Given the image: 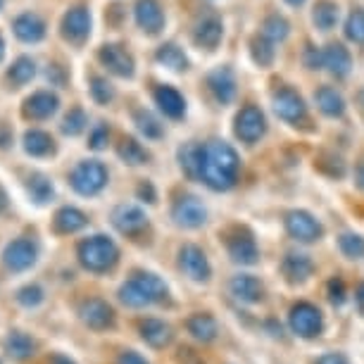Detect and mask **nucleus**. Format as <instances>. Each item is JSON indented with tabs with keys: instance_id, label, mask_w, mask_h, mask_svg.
I'll list each match as a JSON object with an SVG mask.
<instances>
[{
	"instance_id": "12",
	"label": "nucleus",
	"mask_w": 364,
	"mask_h": 364,
	"mask_svg": "<svg viewBox=\"0 0 364 364\" xmlns=\"http://www.w3.org/2000/svg\"><path fill=\"white\" fill-rule=\"evenodd\" d=\"M112 224L124 236H136V233H141L148 226V215L139 205H119L112 212Z\"/></svg>"
},
{
	"instance_id": "27",
	"label": "nucleus",
	"mask_w": 364,
	"mask_h": 364,
	"mask_svg": "<svg viewBox=\"0 0 364 364\" xmlns=\"http://www.w3.org/2000/svg\"><path fill=\"white\" fill-rule=\"evenodd\" d=\"M141 336L150 348H164L171 343V328L160 319H146L141 324Z\"/></svg>"
},
{
	"instance_id": "44",
	"label": "nucleus",
	"mask_w": 364,
	"mask_h": 364,
	"mask_svg": "<svg viewBox=\"0 0 364 364\" xmlns=\"http://www.w3.org/2000/svg\"><path fill=\"white\" fill-rule=\"evenodd\" d=\"M43 288L36 286V284H31V286H24L22 291L17 293V302L22 307H26V310H33V307H38L41 302H43Z\"/></svg>"
},
{
	"instance_id": "47",
	"label": "nucleus",
	"mask_w": 364,
	"mask_h": 364,
	"mask_svg": "<svg viewBox=\"0 0 364 364\" xmlns=\"http://www.w3.org/2000/svg\"><path fill=\"white\" fill-rule=\"evenodd\" d=\"M107 139H109L107 127H95L93 134H91V141H88V146H91L93 150H100V148H105Z\"/></svg>"
},
{
	"instance_id": "20",
	"label": "nucleus",
	"mask_w": 364,
	"mask_h": 364,
	"mask_svg": "<svg viewBox=\"0 0 364 364\" xmlns=\"http://www.w3.org/2000/svg\"><path fill=\"white\" fill-rule=\"evenodd\" d=\"M231 293H233V298H238L240 302L255 305V302L262 300L264 288L259 284V279H255L252 274H238V277L231 279Z\"/></svg>"
},
{
	"instance_id": "24",
	"label": "nucleus",
	"mask_w": 364,
	"mask_h": 364,
	"mask_svg": "<svg viewBox=\"0 0 364 364\" xmlns=\"http://www.w3.org/2000/svg\"><path fill=\"white\" fill-rule=\"evenodd\" d=\"M281 269H284L286 279L293 281V284H300V281L310 279L312 272H314V264L312 259L307 255H302V252H288L284 264H281Z\"/></svg>"
},
{
	"instance_id": "15",
	"label": "nucleus",
	"mask_w": 364,
	"mask_h": 364,
	"mask_svg": "<svg viewBox=\"0 0 364 364\" xmlns=\"http://www.w3.org/2000/svg\"><path fill=\"white\" fill-rule=\"evenodd\" d=\"M91 33V12L86 8H74L63 19V36L72 43H81Z\"/></svg>"
},
{
	"instance_id": "29",
	"label": "nucleus",
	"mask_w": 364,
	"mask_h": 364,
	"mask_svg": "<svg viewBox=\"0 0 364 364\" xmlns=\"http://www.w3.org/2000/svg\"><path fill=\"white\" fill-rule=\"evenodd\" d=\"M338 3H333V0H317L312 12V22L319 31H331L338 24Z\"/></svg>"
},
{
	"instance_id": "4",
	"label": "nucleus",
	"mask_w": 364,
	"mask_h": 364,
	"mask_svg": "<svg viewBox=\"0 0 364 364\" xmlns=\"http://www.w3.org/2000/svg\"><path fill=\"white\" fill-rule=\"evenodd\" d=\"M171 219L181 229H200L208 222V208L200 198L196 196H181L171 208Z\"/></svg>"
},
{
	"instance_id": "50",
	"label": "nucleus",
	"mask_w": 364,
	"mask_h": 364,
	"mask_svg": "<svg viewBox=\"0 0 364 364\" xmlns=\"http://www.w3.org/2000/svg\"><path fill=\"white\" fill-rule=\"evenodd\" d=\"M317 364H348V357L341 353H326L324 357H319Z\"/></svg>"
},
{
	"instance_id": "1",
	"label": "nucleus",
	"mask_w": 364,
	"mask_h": 364,
	"mask_svg": "<svg viewBox=\"0 0 364 364\" xmlns=\"http://www.w3.org/2000/svg\"><path fill=\"white\" fill-rule=\"evenodd\" d=\"M240 160L229 143L210 141L198 153V178L212 191H229L238 178Z\"/></svg>"
},
{
	"instance_id": "11",
	"label": "nucleus",
	"mask_w": 364,
	"mask_h": 364,
	"mask_svg": "<svg viewBox=\"0 0 364 364\" xmlns=\"http://www.w3.org/2000/svg\"><path fill=\"white\" fill-rule=\"evenodd\" d=\"M226 250H229V257L236 264H255L259 257L255 238L245 229H236L226 238Z\"/></svg>"
},
{
	"instance_id": "2",
	"label": "nucleus",
	"mask_w": 364,
	"mask_h": 364,
	"mask_svg": "<svg viewBox=\"0 0 364 364\" xmlns=\"http://www.w3.org/2000/svg\"><path fill=\"white\" fill-rule=\"evenodd\" d=\"M119 259V248L114 245V240L107 236H93L79 243V262L86 267L88 272L102 274L112 269Z\"/></svg>"
},
{
	"instance_id": "5",
	"label": "nucleus",
	"mask_w": 364,
	"mask_h": 364,
	"mask_svg": "<svg viewBox=\"0 0 364 364\" xmlns=\"http://www.w3.org/2000/svg\"><path fill=\"white\" fill-rule=\"evenodd\" d=\"M286 231L291 233V238L300 240V243H314L321 238L324 226L319 224V219L310 215L305 210H293L286 215Z\"/></svg>"
},
{
	"instance_id": "37",
	"label": "nucleus",
	"mask_w": 364,
	"mask_h": 364,
	"mask_svg": "<svg viewBox=\"0 0 364 364\" xmlns=\"http://www.w3.org/2000/svg\"><path fill=\"white\" fill-rule=\"evenodd\" d=\"M36 77V63H33L31 58H17L15 60V65H12V70H10V79H12V84H17V86H24V84H29V81Z\"/></svg>"
},
{
	"instance_id": "21",
	"label": "nucleus",
	"mask_w": 364,
	"mask_h": 364,
	"mask_svg": "<svg viewBox=\"0 0 364 364\" xmlns=\"http://www.w3.org/2000/svg\"><path fill=\"white\" fill-rule=\"evenodd\" d=\"M58 95L50 91H38L33 93L31 98H26L24 102V114L31 117V119H48L50 114L58 112Z\"/></svg>"
},
{
	"instance_id": "17",
	"label": "nucleus",
	"mask_w": 364,
	"mask_h": 364,
	"mask_svg": "<svg viewBox=\"0 0 364 364\" xmlns=\"http://www.w3.org/2000/svg\"><path fill=\"white\" fill-rule=\"evenodd\" d=\"M321 58H324V67L336 79L348 77L350 70H353V58H350V50L343 43H328L321 50Z\"/></svg>"
},
{
	"instance_id": "51",
	"label": "nucleus",
	"mask_w": 364,
	"mask_h": 364,
	"mask_svg": "<svg viewBox=\"0 0 364 364\" xmlns=\"http://www.w3.org/2000/svg\"><path fill=\"white\" fill-rule=\"evenodd\" d=\"M139 198H143L146 203H155V191H153V186H150L148 181H143L139 186Z\"/></svg>"
},
{
	"instance_id": "31",
	"label": "nucleus",
	"mask_w": 364,
	"mask_h": 364,
	"mask_svg": "<svg viewBox=\"0 0 364 364\" xmlns=\"http://www.w3.org/2000/svg\"><path fill=\"white\" fill-rule=\"evenodd\" d=\"M5 350H8L12 360H29L33 350H36V343L31 341V336H26L22 331H12L8 336V341H5Z\"/></svg>"
},
{
	"instance_id": "45",
	"label": "nucleus",
	"mask_w": 364,
	"mask_h": 364,
	"mask_svg": "<svg viewBox=\"0 0 364 364\" xmlns=\"http://www.w3.org/2000/svg\"><path fill=\"white\" fill-rule=\"evenodd\" d=\"M91 95H93L95 102H100V105H107V102L114 98V91H112V86H109L107 79L93 77L91 79Z\"/></svg>"
},
{
	"instance_id": "22",
	"label": "nucleus",
	"mask_w": 364,
	"mask_h": 364,
	"mask_svg": "<svg viewBox=\"0 0 364 364\" xmlns=\"http://www.w3.org/2000/svg\"><path fill=\"white\" fill-rule=\"evenodd\" d=\"M155 102L169 119H181L183 112H186V100H183V95L171 86H157Z\"/></svg>"
},
{
	"instance_id": "43",
	"label": "nucleus",
	"mask_w": 364,
	"mask_h": 364,
	"mask_svg": "<svg viewBox=\"0 0 364 364\" xmlns=\"http://www.w3.org/2000/svg\"><path fill=\"white\" fill-rule=\"evenodd\" d=\"M346 36L355 43H364V10L350 12V17L346 19Z\"/></svg>"
},
{
	"instance_id": "28",
	"label": "nucleus",
	"mask_w": 364,
	"mask_h": 364,
	"mask_svg": "<svg viewBox=\"0 0 364 364\" xmlns=\"http://www.w3.org/2000/svg\"><path fill=\"white\" fill-rule=\"evenodd\" d=\"M314 100H317L319 109L326 117H343V112H346V100H343V95L331 86H321L319 91L314 93Z\"/></svg>"
},
{
	"instance_id": "7",
	"label": "nucleus",
	"mask_w": 364,
	"mask_h": 364,
	"mask_svg": "<svg viewBox=\"0 0 364 364\" xmlns=\"http://www.w3.org/2000/svg\"><path fill=\"white\" fill-rule=\"evenodd\" d=\"M178 267H181V272L186 274L191 281H198V284H205V281H210L212 277L208 255L193 243L183 245L181 252H178Z\"/></svg>"
},
{
	"instance_id": "41",
	"label": "nucleus",
	"mask_w": 364,
	"mask_h": 364,
	"mask_svg": "<svg viewBox=\"0 0 364 364\" xmlns=\"http://www.w3.org/2000/svg\"><path fill=\"white\" fill-rule=\"evenodd\" d=\"M198 153H200V146L198 143H188L178 150V160H181V169L186 171L191 178H198Z\"/></svg>"
},
{
	"instance_id": "10",
	"label": "nucleus",
	"mask_w": 364,
	"mask_h": 364,
	"mask_svg": "<svg viewBox=\"0 0 364 364\" xmlns=\"http://www.w3.org/2000/svg\"><path fill=\"white\" fill-rule=\"evenodd\" d=\"M36 257H38L36 243L29 238L12 240V243H8V248L3 250V264L10 272H26L29 267L36 264Z\"/></svg>"
},
{
	"instance_id": "32",
	"label": "nucleus",
	"mask_w": 364,
	"mask_h": 364,
	"mask_svg": "<svg viewBox=\"0 0 364 364\" xmlns=\"http://www.w3.org/2000/svg\"><path fill=\"white\" fill-rule=\"evenodd\" d=\"M188 331L193 333V338L210 343L217 338L219 328H217L215 317H210V314H193V317L188 319Z\"/></svg>"
},
{
	"instance_id": "39",
	"label": "nucleus",
	"mask_w": 364,
	"mask_h": 364,
	"mask_svg": "<svg viewBox=\"0 0 364 364\" xmlns=\"http://www.w3.org/2000/svg\"><path fill=\"white\" fill-rule=\"evenodd\" d=\"M134 119H136L139 132L146 136V139H160L162 136V124L150 112H146V109H136Z\"/></svg>"
},
{
	"instance_id": "19",
	"label": "nucleus",
	"mask_w": 364,
	"mask_h": 364,
	"mask_svg": "<svg viewBox=\"0 0 364 364\" xmlns=\"http://www.w3.org/2000/svg\"><path fill=\"white\" fill-rule=\"evenodd\" d=\"M208 86L222 105L231 102L233 95H236V77H233L229 67H219V70L212 72L208 77Z\"/></svg>"
},
{
	"instance_id": "55",
	"label": "nucleus",
	"mask_w": 364,
	"mask_h": 364,
	"mask_svg": "<svg viewBox=\"0 0 364 364\" xmlns=\"http://www.w3.org/2000/svg\"><path fill=\"white\" fill-rule=\"evenodd\" d=\"M286 3H288V5H293V8H300V5L305 3V0H286Z\"/></svg>"
},
{
	"instance_id": "26",
	"label": "nucleus",
	"mask_w": 364,
	"mask_h": 364,
	"mask_svg": "<svg viewBox=\"0 0 364 364\" xmlns=\"http://www.w3.org/2000/svg\"><path fill=\"white\" fill-rule=\"evenodd\" d=\"M86 224H88L86 215L77 208H60L55 212V219H53V226L58 233H77L84 229Z\"/></svg>"
},
{
	"instance_id": "23",
	"label": "nucleus",
	"mask_w": 364,
	"mask_h": 364,
	"mask_svg": "<svg viewBox=\"0 0 364 364\" xmlns=\"http://www.w3.org/2000/svg\"><path fill=\"white\" fill-rule=\"evenodd\" d=\"M12 29H15V36L19 41H24V43H38V41L46 36L43 19H41L38 15H33V12H24V15H19L15 19V24H12Z\"/></svg>"
},
{
	"instance_id": "13",
	"label": "nucleus",
	"mask_w": 364,
	"mask_h": 364,
	"mask_svg": "<svg viewBox=\"0 0 364 364\" xmlns=\"http://www.w3.org/2000/svg\"><path fill=\"white\" fill-rule=\"evenodd\" d=\"M98 58H100V63L107 67V72H112L122 79L134 77V58L122 46H117V43L102 46Z\"/></svg>"
},
{
	"instance_id": "14",
	"label": "nucleus",
	"mask_w": 364,
	"mask_h": 364,
	"mask_svg": "<svg viewBox=\"0 0 364 364\" xmlns=\"http://www.w3.org/2000/svg\"><path fill=\"white\" fill-rule=\"evenodd\" d=\"M79 314H81V321H84L88 328H93V331H105V328L114 324L112 307H109L105 300H98V298L86 300L84 305H81Z\"/></svg>"
},
{
	"instance_id": "38",
	"label": "nucleus",
	"mask_w": 364,
	"mask_h": 364,
	"mask_svg": "<svg viewBox=\"0 0 364 364\" xmlns=\"http://www.w3.org/2000/svg\"><path fill=\"white\" fill-rule=\"evenodd\" d=\"M338 248L350 259H364V238L360 233H341Z\"/></svg>"
},
{
	"instance_id": "9",
	"label": "nucleus",
	"mask_w": 364,
	"mask_h": 364,
	"mask_svg": "<svg viewBox=\"0 0 364 364\" xmlns=\"http://www.w3.org/2000/svg\"><path fill=\"white\" fill-rule=\"evenodd\" d=\"M291 328L302 338H314L324 328V319H321V312L310 302H298L291 310Z\"/></svg>"
},
{
	"instance_id": "42",
	"label": "nucleus",
	"mask_w": 364,
	"mask_h": 364,
	"mask_svg": "<svg viewBox=\"0 0 364 364\" xmlns=\"http://www.w3.org/2000/svg\"><path fill=\"white\" fill-rule=\"evenodd\" d=\"M86 124H88L86 112H84L81 107H74V109H70V112H67V117H65L63 132H65L67 136H79V134L86 129Z\"/></svg>"
},
{
	"instance_id": "33",
	"label": "nucleus",
	"mask_w": 364,
	"mask_h": 364,
	"mask_svg": "<svg viewBox=\"0 0 364 364\" xmlns=\"http://www.w3.org/2000/svg\"><path fill=\"white\" fill-rule=\"evenodd\" d=\"M53 139L50 134L38 132V129H31V132L24 134V150L33 157H43L48 153H53Z\"/></svg>"
},
{
	"instance_id": "36",
	"label": "nucleus",
	"mask_w": 364,
	"mask_h": 364,
	"mask_svg": "<svg viewBox=\"0 0 364 364\" xmlns=\"http://www.w3.org/2000/svg\"><path fill=\"white\" fill-rule=\"evenodd\" d=\"M117 153H119V157L127 164H132V167H136V164H146L150 160L148 150L143 148L136 139H124L119 143V148H117Z\"/></svg>"
},
{
	"instance_id": "16",
	"label": "nucleus",
	"mask_w": 364,
	"mask_h": 364,
	"mask_svg": "<svg viewBox=\"0 0 364 364\" xmlns=\"http://www.w3.org/2000/svg\"><path fill=\"white\" fill-rule=\"evenodd\" d=\"M136 22L146 33H160L164 26V12L157 0H139L136 3Z\"/></svg>"
},
{
	"instance_id": "6",
	"label": "nucleus",
	"mask_w": 364,
	"mask_h": 364,
	"mask_svg": "<svg viewBox=\"0 0 364 364\" xmlns=\"http://www.w3.org/2000/svg\"><path fill=\"white\" fill-rule=\"evenodd\" d=\"M233 129H236V136L243 143H248V146L257 143L267 132V119H264L262 109L255 105H245L236 114V127Z\"/></svg>"
},
{
	"instance_id": "30",
	"label": "nucleus",
	"mask_w": 364,
	"mask_h": 364,
	"mask_svg": "<svg viewBox=\"0 0 364 364\" xmlns=\"http://www.w3.org/2000/svg\"><path fill=\"white\" fill-rule=\"evenodd\" d=\"M155 58H157V63L164 65L171 72H186L188 70V58L183 55L181 48L174 46V43L160 46V48H157V53H155Z\"/></svg>"
},
{
	"instance_id": "53",
	"label": "nucleus",
	"mask_w": 364,
	"mask_h": 364,
	"mask_svg": "<svg viewBox=\"0 0 364 364\" xmlns=\"http://www.w3.org/2000/svg\"><path fill=\"white\" fill-rule=\"evenodd\" d=\"M5 208H8V193H5L3 186H0V212H3Z\"/></svg>"
},
{
	"instance_id": "3",
	"label": "nucleus",
	"mask_w": 364,
	"mask_h": 364,
	"mask_svg": "<svg viewBox=\"0 0 364 364\" xmlns=\"http://www.w3.org/2000/svg\"><path fill=\"white\" fill-rule=\"evenodd\" d=\"M70 183L79 196H98L107 186V169L98 160L79 162L70 174Z\"/></svg>"
},
{
	"instance_id": "48",
	"label": "nucleus",
	"mask_w": 364,
	"mask_h": 364,
	"mask_svg": "<svg viewBox=\"0 0 364 364\" xmlns=\"http://www.w3.org/2000/svg\"><path fill=\"white\" fill-rule=\"evenodd\" d=\"M305 65L310 67V70H321V67H324V58H321V53L317 50V48L307 46V50H305Z\"/></svg>"
},
{
	"instance_id": "56",
	"label": "nucleus",
	"mask_w": 364,
	"mask_h": 364,
	"mask_svg": "<svg viewBox=\"0 0 364 364\" xmlns=\"http://www.w3.org/2000/svg\"><path fill=\"white\" fill-rule=\"evenodd\" d=\"M3 55H5V43H3V38H0V60H3Z\"/></svg>"
},
{
	"instance_id": "46",
	"label": "nucleus",
	"mask_w": 364,
	"mask_h": 364,
	"mask_svg": "<svg viewBox=\"0 0 364 364\" xmlns=\"http://www.w3.org/2000/svg\"><path fill=\"white\" fill-rule=\"evenodd\" d=\"M328 298H331L333 305H343V300H346V286H343L341 279L328 281Z\"/></svg>"
},
{
	"instance_id": "52",
	"label": "nucleus",
	"mask_w": 364,
	"mask_h": 364,
	"mask_svg": "<svg viewBox=\"0 0 364 364\" xmlns=\"http://www.w3.org/2000/svg\"><path fill=\"white\" fill-rule=\"evenodd\" d=\"M355 302H357V307H360V312L364 314V284L357 286V293H355Z\"/></svg>"
},
{
	"instance_id": "25",
	"label": "nucleus",
	"mask_w": 364,
	"mask_h": 364,
	"mask_svg": "<svg viewBox=\"0 0 364 364\" xmlns=\"http://www.w3.org/2000/svg\"><path fill=\"white\" fill-rule=\"evenodd\" d=\"M119 300L124 302L127 307H134V310H141V307L153 305V298H150V293L146 291V286L141 284L136 274L119 288Z\"/></svg>"
},
{
	"instance_id": "18",
	"label": "nucleus",
	"mask_w": 364,
	"mask_h": 364,
	"mask_svg": "<svg viewBox=\"0 0 364 364\" xmlns=\"http://www.w3.org/2000/svg\"><path fill=\"white\" fill-rule=\"evenodd\" d=\"M224 38V24L217 15H208L203 17L196 26V43L200 48H208V50H215V48L222 43Z\"/></svg>"
},
{
	"instance_id": "8",
	"label": "nucleus",
	"mask_w": 364,
	"mask_h": 364,
	"mask_svg": "<svg viewBox=\"0 0 364 364\" xmlns=\"http://www.w3.org/2000/svg\"><path fill=\"white\" fill-rule=\"evenodd\" d=\"M272 105L279 119L288 122V124H298V122H302L307 117L305 100H302L293 88H279L272 98Z\"/></svg>"
},
{
	"instance_id": "49",
	"label": "nucleus",
	"mask_w": 364,
	"mask_h": 364,
	"mask_svg": "<svg viewBox=\"0 0 364 364\" xmlns=\"http://www.w3.org/2000/svg\"><path fill=\"white\" fill-rule=\"evenodd\" d=\"M117 364H148V360L136 353V350H124L119 355V360H117Z\"/></svg>"
},
{
	"instance_id": "35",
	"label": "nucleus",
	"mask_w": 364,
	"mask_h": 364,
	"mask_svg": "<svg viewBox=\"0 0 364 364\" xmlns=\"http://www.w3.org/2000/svg\"><path fill=\"white\" fill-rule=\"evenodd\" d=\"M250 53H252V60L259 65V67H269L274 63V41H269L264 33H257L255 38L250 41Z\"/></svg>"
},
{
	"instance_id": "34",
	"label": "nucleus",
	"mask_w": 364,
	"mask_h": 364,
	"mask_svg": "<svg viewBox=\"0 0 364 364\" xmlns=\"http://www.w3.org/2000/svg\"><path fill=\"white\" fill-rule=\"evenodd\" d=\"M26 191H29V196H31V200L33 203H38V205H43L48 200H53V196H55V188H53V181L48 176L43 174H33L29 178V183H26Z\"/></svg>"
},
{
	"instance_id": "54",
	"label": "nucleus",
	"mask_w": 364,
	"mask_h": 364,
	"mask_svg": "<svg viewBox=\"0 0 364 364\" xmlns=\"http://www.w3.org/2000/svg\"><path fill=\"white\" fill-rule=\"evenodd\" d=\"M53 364H74V362L70 360V357H63V355H58V357H55V360H53Z\"/></svg>"
},
{
	"instance_id": "57",
	"label": "nucleus",
	"mask_w": 364,
	"mask_h": 364,
	"mask_svg": "<svg viewBox=\"0 0 364 364\" xmlns=\"http://www.w3.org/2000/svg\"><path fill=\"white\" fill-rule=\"evenodd\" d=\"M0 8H3V0H0Z\"/></svg>"
},
{
	"instance_id": "40",
	"label": "nucleus",
	"mask_w": 364,
	"mask_h": 364,
	"mask_svg": "<svg viewBox=\"0 0 364 364\" xmlns=\"http://www.w3.org/2000/svg\"><path fill=\"white\" fill-rule=\"evenodd\" d=\"M288 31H291V26H288V22L281 15H269L262 24V33L269 41H274V43L284 41L288 36Z\"/></svg>"
}]
</instances>
